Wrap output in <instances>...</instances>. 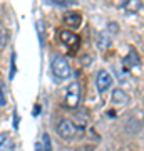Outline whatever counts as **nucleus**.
Here are the masks:
<instances>
[{
    "label": "nucleus",
    "mask_w": 144,
    "mask_h": 151,
    "mask_svg": "<svg viewBox=\"0 0 144 151\" xmlns=\"http://www.w3.org/2000/svg\"><path fill=\"white\" fill-rule=\"evenodd\" d=\"M50 65H52L54 76H55V77H59V79H67V77L72 74L69 62H67L62 55H54L52 60H50Z\"/></svg>",
    "instance_id": "obj_1"
},
{
    "label": "nucleus",
    "mask_w": 144,
    "mask_h": 151,
    "mask_svg": "<svg viewBox=\"0 0 144 151\" xmlns=\"http://www.w3.org/2000/svg\"><path fill=\"white\" fill-rule=\"evenodd\" d=\"M80 101V87L77 82H72L67 89V94H65V103L69 108H77V104Z\"/></svg>",
    "instance_id": "obj_2"
},
{
    "label": "nucleus",
    "mask_w": 144,
    "mask_h": 151,
    "mask_svg": "<svg viewBox=\"0 0 144 151\" xmlns=\"http://www.w3.org/2000/svg\"><path fill=\"white\" fill-rule=\"evenodd\" d=\"M57 131H59V134L64 138V139H72L75 134V126L72 121H69V119H62L59 123V126H57Z\"/></svg>",
    "instance_id": "obj_3"
},
{
    "label": "nucleus",
    "mask_w": 144,
    "mask_h": 151,
    "mask_svg": "<svg viewBox=\"0 0 144 151\" xmlns=\"http://www.w3.org/2000/svg\"><path fill=\"white\" fill-rule=\"evenodd\" d=\"M97 89H99V92H106L109 87L112 86V76L107 72V70H99L97 72Z\"/></svg>",
    "instance_id": "obj_4"
},
{
    "label": "nucleus",
    "mask_w": 144,
    "mask_h": 151,
    "mask_svg": "<svg viewBox=\"0 0 144 151\" xmlns=\"http://www.w3.org/2000/svg\"><path fill=\"white\" fill-rule=\"evenodd\" d=\"M60 40H62L65 45H69V47H72V49H75L79 45V37H77L72 30H69V29H65V30L60 32Z\"/></svg>",
    "instance_id": "obj_5"
},
{
    "label": "nucleus",
    "mask_w": 144,
    "mask_h": 151,
    "mask_svg": "<svg viewBox=\"0 0 144 151\" xmlns=\"http://www.w3.org/2000/svg\"><path fill=\"white\" fill-rule=\"evenodd\" d=\"M64 24L69 25V29H77L82 24V15L79 12H67L64 15Z\"/></svg>",
    "instance_id": "obj_6"
},
{
    "label": "nucleus",
    "mask_w": 144,
    "mask_h": 151,
    "mask_svg": "<svg viewBox=\"0 0 144 151\" xmlns=\"http://www.w3.org/2000/svg\"><path fill=\"white\" fill-rule=\"evenodd\" d=\"M124 65H128V67H138L139 65V55L136 50H129V54L124 57Z\"/></svg>",
    "instance_id": "obj_7"
},
{
    "label": "nucleus",
    "mask_w": 144,
    "mask_h": 151,
    "mask_svg": "<svg viewBox=\"0 0 144 151\" xmlns=\"http://www.w3.org/2000/svg\"><path fill=\"white\" fill-rule=\"evenodd\" d=\"M129 99L128 96H126V92L123 91V89H114L112 91V103L116 104H126Z\"/></svg>",
    "instance_id": "obj_8"
},
{
    "label": "nucleus",
    "mask_w": 144,
    "mask_h": 151,
    "mask_svg": "<svg viewBox=\"0 0 144 151\" xmlns=\"http://www.w3.org/2000/svg\"><path fill=\"white\" fill-rule=\"evenodd\" d=\"M7 42H9V32L5 29H0V50H4Z\"/></svg>",
    "instance_id": "obj_9"
},
{
    "label": "nucleus",
    "mask_w": 144,
    "mask_h": 151,
    "mask_svg": "<svg viewBox=\"0 0 144 151\" xmlns=\"http://www.w3.org/2000/svg\"><path fill=\"white\" fill-rule=\"evenodd\" d=\"M14 148H15V145H14V141L9 138V139L5 141V145L0 148V151H14Z\"/></svg>",
    "instance_id": "obj_10"
},
{
    "label": "nucleus",
    "mask_w": 144,
    "mask_h": 151,
    "mask_svg": "<svg viewBox=\"0 0 144 151\" xmlns=\"http://www.w3.org/2000/svg\"><path fill=\"white\" fill-rule=\"evenodd\" d=\"M44 151H52V145H50V138H49V134H44Z\"/></svg>",
    "instance_id": "obj_11"
},
{
    "label": "nucleus",
    "mask_w": 144,
    "mask_h": 151,
    "mask_svg": "<svg viewBox=\"0 0 144 151\" xmlns=\"http://www.w3.org/2000/svg\"><path fill=\"white\" fill-rule=\"evenodd\" d=\"M104 37H106V34H101V35H99V47L101 49H106L107 45H111V42H107Z\"/></svg>",
    "instance_id": "obj_12"
},
{
    "label": "nucleus",
    "mask_w": 144,
    "mask_h": 151,
    "mask_svg": "<svg viewBox=\"0 0 144 151\" xmlns=\"http://www.w3.org/2000/svg\"><path fill=\"white\" fill-rule=\"evenodd\" d=\"M124 5L128 7L129 10H138L139 7H141V4H139V2H138V4H134V0H129V2H126V4H124Z\"/></svg>",
    "instance_id": "obj_13"
},
{
    "label": "nucleus",
    "mask_w": 144,
    "mask_h": 151,
    "mask_svg": "<svg viewBox=\"0 0 144 151\" xmlns=\"http://www.w3.org/2000/svg\"><path fill=\"white\" fill-rule=\"evenodd\" d=\"M7 139H9V136H7V134H0V148L5 145V141H7Z\"/></svg>",
    "instance_id": "obj_14"
},
{
    "label": "nucleus",
    "mask_w": 144,
    "mask_h": 151,
    "mask_svg": "<svg viewBox=\"0 0 144 151\" xmlns=\"http://www.w3.org/2000/svg\"><path fill=\"white\" fill-rule=\"evenodd\" d=\"M77 151H92V148L91 146H84V148H79Z\"/></svg>",
    "instance_id": "obj_15"
},
{
    "label": "nucleus",
    "mask_w": 144,
    "mask_h": 151,
    "mask_svg": "<svg viewBox=\"0 0 144 151\" xmlns=\"http://www.w3.org/2000/svg\"><path fill=\"white\" fill-rule=\"evenodd\" d=\"M35 151H44V148H42V146H40V145L37 143V145H35Z\"/></svg>",
    "instance_id": "obj_16"
}]
</instances>
